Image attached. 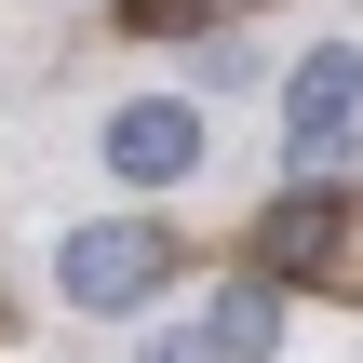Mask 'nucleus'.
Instances as JSON below:
<instances>
[{
    "label": "nucleus",
    "mask_w": 363,
    "mask_h": 363,
    "mask_svg": "<svg viewBox=\"0 0 363 363\" xmlns=\"http://www.w3.org/2000/svg\"><path fill=\"white\" fill-rule=\"evenodd\" d=\"M256 256H269L283 283H363V189H323V175H296V189L269 202Z\"/></svg>",
    "instance_id": "1"
},
{
    "label": "nucleus",
    "mask_w": 363,
    "mask_h": 363,
    "mask_svg": "<svg viewBox=\"0 0 363 363\" xmlns=\"http://www.w3.org/2000/svg\"><path fill=\"white\" fill-rule=\"evenodd\" d=\"M162 269H175V242H162L148 216H94V229H67V256H54L67 310H135V296H162Z\"/></svg>",
    "instance_id": "2"
},
{
    "label": "nucleus",
    "mask_w": 363,
    "mask_h": 363,
    "mask_svg": "<svg viewBox=\"0 0 363 363\" xmlns=\"http://www.w3.org/2000/svg\"><path fill=\"white\" fill-rule=\"evenodd\" d=\"M350 108H363V40H310L296 81H283V148H296V175H323V162L350 148Z\"/></svg>",
    "instance_id": "3"
},
{
    "label": "nucleus",
    "mask_w": 363,
    "mask_h": 363,
    "mask_svg": "<svg viewBox=\"0 0 363 363\" xmlns=\"http://www.w3.org/2000/svg\"><path fill=\"white\" fill-rule=\"evenodd\" d=\"M108 162H121L135 189H175V175L202 162V108H175V94H135V108L108 121Z\"/></svg>",
    "instance_id": "4"
},
{
    "label": "nucleus",
    "mask_w": 363,
    "mask_h": 363,
    "mask_svg": "<svg viewBox=\"0 0 363 363\" xmlns=\"http://www.w3.org/2000/svg\"><path fill=\"white\" fill-rule=\"evenodd\" d=\"M202 337H216V350H229V363H269V350H283V283H229Z\"/></svg>",
    "instance_id": "5"
},
{
    "label": "nucleus",
    "mask_w": 363,
    "mask_h": 363,
    "mask_svg": "<svg viewBox=\"0 0 363 363\" xmlns=\"http://www.w3.org/2000/svg\"><path fill=\"white\" fill-rule=\"evenodd\" d=\"M135 13V40H175V27H216V0H121Z\"/></svg>",
    "instance_id": "6"
},
{
    "label": "nucleus",
    "mask_w": 363,
    "mask_h": 363,
    "mask_svg": "<svg viewBox=\"0 0 363 363\" xmlns=\"http://www.w3.org/2000/svg\"><path fill=\"white\" fill-rule=\"evenodd\" d=\"M135 363H229V350H216V337H148Z\"/></svg>",
    "instance_id": "7"
}]
</instances>
